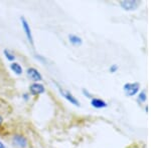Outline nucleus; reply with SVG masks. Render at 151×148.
I'll list each match as a JSON object with an SVG mask.
<instances>
[{
  "mask_svg": "<svg viewBox=\"0 0 151 148\" xmlns=\"http://www.w3.org/2000/svg\"><path fill=\"white\" fill-rule=\"evenodd\" d=\"M117 70H118V65H116V64L111 65V67H110V72H111V73H115Z\"/></svg>",
  "mask_w": 151,
  "mask_h": 148,
  "instance_id": "13",
  "label": "nucleus"
},
{
  "mask_svg": "<svg viewBox=\"0 0 151 148\" xmlns=\"http://www.w3.org/2000/svg\"><path fill=\"white\" fill-rule=\"evenodd\" d=\"M3 53H4V56L6 57V59L8 60V61L12 62V61H14V60H15V55H14L12 52L9 51L8 49H4Z\"/></svg>",
  "mask_w": 151,
  "mask_h": 148,
  "instance_id": "11",
  "label": "nucleus"
},
{
  "mask_svg": "<svg viewBox=\"0 0 151 148\" xmlns=\"http://www.w3.org/2000/svg\"><path fill=\"white\" fill-rule=\"evenodd\" d=\"M26 74H27L29 79L35 82L42 80V76H41V74L40 73V71L36 68H35V67H29L27 69V71H26Z\"/></svg>",
  "mask_w": 151,
  "mask_h": 148,
  "instance_id": "6",
  "label": "nucleus"
},
{
  "mask_svg": "<svg viewBox=\"0 0 151 148\" xmlns=\"http://www.w3.org/2000/svg\"><path fill=\"white\" fill-rule=\"evenodd\" d=\"M2 122H3V118H2V116H0V125L2 124Z\"/></svg>",
  "mask_w": 151,
  "mask_h": 148,
  "instance_id": "16",
  "label": "nucleus"
},
{
  "mask_svg": "<svg viewBox=\"0 0 151 148\" xmlns=\"http://www.w3.org/2000/svg\"><path fill=\"white\" fill-rule=\"evenodd\" d=\"M91 105L93 106L94 108L97 109H101V108H105L108 106L103 99H100V98H92L91 99Z\"/></svg>",
  "mask_w": 151,
  "mask_h": 148,
  "instance_id": "8",
  "label": "nucleus"
},
{
  "mask_svg": "<svg viewBox=\"0 0 151 148\" xmlns=\"http://www.w3.org/2000/svg\"><path fill=\"white\" fill-rule=\"evenodd\" d=\"M83 94H84L85 96L87 97V98H92V96H91V94L89 93V92H88V90L87 89H83Z\"/></svg>",
  "mask_w": 151,
  "mask_h": 148,
  "instance_id": "14",
  "label": "nucleus"
},
{
  "mask_svg": "<svg viewBox=\"0 0 151 148\" xmlns=\"http://www.w3.org/2000/svg\"><path fill=\"white\" fill-rule=\"evenodd\" d=\"M69 41L70 42V44H73V45H81L83 42L82 38L79 37L78 35H75V34L69 35Z\"/></svg>",
  "mask_w": 151,
  "mask_h": 148,
  "instance_id": "10",
  "label": "nucleus"
},
{
  "mask_svg": "<svg viewBox=\"0 0 151 148\" xmlns=\"http://www.w3.org/2000/svg\"><path fill=\"white\" fill-rule=\"evenodd\" d=\"M58 90H60V94H62V95L64 96L68 101H70V103L74 104V105H76V106H80L79 100H78V99L76 98V97L73 95V94H70L69 91H67V90H65V89H63L62 87H58Z\"/></svg>",
  "mask_w": 151,
  "mask_h": 148,
  "instance_id": "7",
  "label": "nucleus"
},
{
  "mask_svg": "<svg viewBox=\"0 0 151 148\" xmlns=\"http://www.w3.org/2000/svg\"><path fill=\"white\" fill-rule=\"evenodd\" d=\"M146 92L143 90V91H141L140 93H139V95H138V98H137V101L138 102H140V103H144L145 101H146Z\"/></svg>",
  "mask_w": 151,
  "mask_h": 148,
  "instance_id": "12",
  "label": "nucleus"
},
{
  "mask_svg": "<svg viewBox=\"0 0 151 148\" xmlns=\"http://www.w3.org/2000/svg\"><path fill=\"white\" fill-rule=\"evenodd\" d=\"M120 5L123 9L130 11V10H135L140 5V2L136 1V0H125V1L120 2Z\"/></svg>",
  "mask_w": 151,
  "mask_h": 148,
  "instance_id": "4",
  "label": "nucleus"
},
{
  "mask_svg": "<svg viewBox=\"0 0 151 148\" xmlns=\"http://www.w3.org/2000/svg\"><path fill=\"white\" fill-rule=\"evenodd\" d=\"M10 69L16 75H21L23 72V69H22V67H21V65L17 62H12L10 64Z\"/></svg>",
  "mask_w": 151,
  "mask_h": 148,
  "instance_id": "9",
  "label": "nucleus"
},
{
  "mask_svg": "<svg viewBox=\"0 0 151 148\" xmlns=\"http://www.w3.org/2000/svg\"><path fill=\"white\" fill-rule=\"evenodd\" d=\"M0 148H6V146L4 145V143L2 142L1 140H0Z\"/></svg>",
  "mask_w": 151,
  "mask_h": 148,
  "instance_id": "15",
  "label": "nucleus"
},
{
  "mask_svg": "<svg viewBox=\"0 0 151 148\" xmlns=\"http://www.w3.org/2000/svg\"><path fill=\"white\" fill-rule=\"evenodd\" d=\"M45 87L41 83H38V82H33L29 86V92L32 95H40V94L45 93Z\"/></svg>",
  "mask_w": 151,
  "mask_h": 148,
  "instance_id": "5",
  "label": "nucleus"
},
{
  "mask_svg": "<svg viewBox=\"0 0 151 148\" xmlns=\"http://www.w3.org/2000/svg\"><path fill=\"white\" fill-rule=\"evenodd\" d=\"M21 24H22V28H23V31L25 33V36L27 38V40L29 41L31 45H33V37H32V32H31V29H30V26L24 17H21Z\"/></svg>",
  "mask_w": 151,
  "mask_h": 148,
  "instance_id": "3",
  "label": "nucleus"
},
{
  "mask_svg": "<svg viewBox=\"0 0 151 148\" xmlns=\"http://www.w3.org/2000/svg\"><path fill=\"white\" fill-rule=\"evenodd\" d=\"M12 144L17 148H26L27 147V139L21 134H15L12 137Z\"/></svg>",
  "mask_w": 151,
  "mask_h": 148,
  "instance_id": "2",
  "label": "nucleus"
},
{
  "mask_svg": "<svg viewBox=\"0 0 151 148\" xmlns=\"http://www.w3.org/2000/svg\"><path fill=\"white\" fill-rule=\"evenodd\" d=\"M124 92L127 96H134L139 92L140 84L138 82H133V83H126L123 87Z\"/></svg>",
  "mask_w": 151,
  "mask_h": 148,
  "instance_id": "1",
  "label": "nucleus"
}]
</instances>
